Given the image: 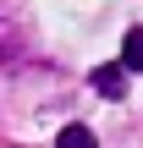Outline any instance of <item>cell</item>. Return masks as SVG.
Wrapping results in <instances>:
<instances>
[{
  "label": "cell",
  "instance_id": "2",
  "mask_svg": "<svg viewBox=\"0 0 143 148\" xmlns=\"http://www.w3.org/2000/svg\"><path fill=\"white\" fill-rule=\"evenodd\" d=\"M121 66H132V71H143V27H132V33L121 38Z\"/></svg>",
  "mask_w": 143,
  "mask_h": 148
},
{
  "label": "cell",
  "instance_id": "3",
  "mask_svg": "<svg viewBox=\"0 0 143 148\" xmlns=\"http://www.w3.org/2000/svg\"><path fill=\"white\" fill-rule=\"evenodd\" d=\"M55 148H99V143H94V132H88V126H61Z\"/></svg>",
  "mask_w": 143,
  "mask_h": 148
},
{
  "label": "cell",
  "instance_id": "1",
  "mask_svg": "<svg viewBox=\"0 0 143 148\" xmlns=\"http://www.w3.org/2000/svg\"><path fill=\"white\" fill-rule=\"evenodd\" d=\"M94 88H99L105 99H121V93H127V71H121V66H94Z\"/></svg>",
  "mask_w": 143,
  "mask_h": 148
}]
</instances>
